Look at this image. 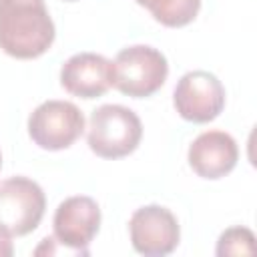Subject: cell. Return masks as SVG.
I'll list each match as a JSON object with an SVG mask.
<instances>
[{"instance_id":"obj_2","label":"cell","mask_w":257,"mask_h":257,"mask_svg":"<svg viewBox=\"0 0 257 257\" xmlns=\"http://www.w3.org/2000/svg\"><path fill=\"white\" fill-rule=\"evenodd\" d=\"M143 137V124L135 110L122 104H102L92 110L88 120V147L102 159L131 155Z\"/></svg>"},{"instance_id":"obj_6","label":"cell","mask_w":257,"mask_h":257,"mask_svg":"<svg viewBox=\"0 0 257 257\" xmlns=\"http://www.w3.org/2000/svg\"><path fill=\"white\" fill-rule=\"evenodd\" d=\"M173 104L185 120L209 122L217 118L225 106V86L213 72L191 70L179 78Z\"/></svg>"},{"instance_id":"obj_11","label":"cell","mask_w":257,"mask_h":257,"mask_svg":"<svg viewBox=\"0 0 257 257\" xmlns=\"http://www.w3.org/2000/svg\"><path fill=\"white\" fill-rule=\"evenodd\" d=\"M153 18L165 26L179 28L195 20L201 10V0H137Z\"/></svg>"},{"instance_id":"obj_7","label":"cell","mask_w":257,"mask_h":257,"mask_svg":"<svg viewBox=\"0 0 257 257\" xmlns=\"http://www.w3.org/2000/svg\"><path fill=\"white\" fill-rule=\"evenodd\" d=\"M131 243L145 257H163L177 249L181 229L177 217L161 205H145L137 209L128 221Z\"/></svg>"},{"instance_id":"obj_13","label":"cell","mask_w":257,"mask_h":257,"mask_svg":"<svg viewBox=\"0 0 257 257\" xmlns=\"http://www.w3.org/2000/svg\"><path fill=\"white\" fill-rule=\"evenodd\" d=\"M14 253V247H12V241H10V235L0 229V257H12Z\"/></svg>"},{"instance_id":"obj_9","label":"cell","mask_w":257,"mask_h":257,"mask_svg":"<svg viewBox=\"0 0 257 257\" xmlns=\"http://www.w3.org/2000/svg\"><path fill=\"white\" fill-rule=\"evenodd\" d=\"M60 84L80 98H98L112 86V62L96 52L72 54L60 68Z\"/></svg>"},{"instance_id":"obj_10","label":"cell","mask_w":257,"mask_h":257,"mask_svg":"<svg viewBox=\"0 0 257 257\" xmlns=\"http://www.w3.org/2000/svg\"><path fill=\"white\" fill-rule=\"evenodd\" d=\"M191 169L203 179H221L231 173L239 159L235 139L225 131H205L189 147Z\"/></svg>"},{"instance_id":"obj_4","label":"cell","mask_w":257,"mask_h":257,"mask_svg":"<svg viewBox=\"0 0 257 257\" xmlns=\"http://www.w3.org/2000/svg\"><path fill=\"white\" fill-rule=\"evenodd\" d=\"M46 209L42 187L28 177H10L0 181V229L10 237L32 233Z\"/></svg>"},{"instance_id":"obj_3","label":"cell","mask_w":257,"mask_h":257,"mask_svg":"<svg viewBox=\"0 0 257 257\" xmlns=\"http://www.w3.org/2000/svg\"><path fill=\"white\" fill-rule=\"evenodd\" d=\"M169 62L165 54L147 44L122 48L112 62V86L133 98L155 94L167 80Z\"/></svg>"},{"instance_id":"obj_5","label":"cell","mask_w":257,"mask_h":257,"mask_svg":"<svg viewBox=\"0 0 257 257\" xmlns=\"http://www.w3.org/2000/svg\"><path fill=\"white\" fill-rule=\"evenodd\" d=\"M84 131L82 110L68 100H46L28 116L30 139L46 151L68 149Z\"/></svg>"},{"instance_id":"obj_14","label":"cell","mask_w":257,"mask_h":257,"mask_svg":"<svg viewBox=\"0 0 257 257\" xmlns=\"http://www.w3.org/2000/svg\"><path fill=\"white\" fill-rule=\"evenodd\" d=\"M0 169H2V153H0Z\"/></svg>"},{"instance_id":"obj_1","label":"cell","mask_w":257,"mask_h":257,"mask_svg":"<svg viewBox=\"0 0 257 257\" xmlns=\"http://www.w3.org/2000/svg\"><path fill=\"white\" fill-rule=\"evenodd\" d=\"M44 0H0V48L14 58H38L54 42Z\"/></svg>"},{"instance_id":"obj_12","label":"cell","mask_w":257,"mask_h":257,"mask_svg":"<svg viewBox=\"0 0 257 257\" xmlns=\"http://www.w3.org/2000/svg\"><path fill=\"white\" fill-rule=\"evenodd\" d=\"M215 253L219 257L227 255H253L255 253V235L247 227H229L219 235Z\"/></svg>"},{"instance_id":"obj_15","label":"cell","mask_w":257,"mask_h":257,"mask_svg":"<svg viewBox=\"0 0 257 257\" xmlns=\"http://www.w3.org/2000/svg\"><path fill=\"white\" fill-rule=\"evenodd\" d=\"M68 2H74V0H68Z\"/></svg>"},{"instance_id":"obj_8","label":"cell","mask_w":257,"mask_h":257,"mask_svg":"<svg viewBox=\"0 0 257 257\" xmlns=\"http://www.w3.org/2000/svg\"><path fill=\"white\" fill-rule=\"evenodd\" d=\"M54 239L74 255H88V245L100 227V209L94 199L76 195L64 199L52 219Z\"/></svg>"}]
</instances>
